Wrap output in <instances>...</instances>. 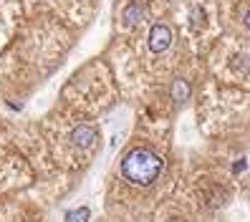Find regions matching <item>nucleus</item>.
Masks as SVG:
<instances>
[{"label":"nucleus","mask_w":250,"mask_h":222,"mask_svg":"<svg viewBox=\"0 0 250 222\" xmlns=\"http://www.w3.org/2000/svg\"><path fill=\"white\" fill-rule=\"evenodd\" d=\"M159 172H162V159L152 149H144V146L131 149L122 159V174L131 184H139V187L152 184L159 177Z\"/></svg>","instance_id":"f257e3e1"},{"label":"nucleus","mask_w":250,"mask_h":222,"mask_svg":"<svg viewBox=\"0 0 250 222\" xmlns=\"http://www.w3.org/2000/svg\"><path fill=\"white\" fill-rule=\"evenodd\" d=\"M169 46H172V31H169V25L157 23L152 31H149V51L152 53H165Z\"/></svg>","instance_id":"f03ea898"},{"label":"nucleus","mask_w":250,"mask_h":222,"mask_svg":"<svg viewBox=\"0 0 250 222\" xmlns=\"http://www.w3.org/2000/svg\"><path fill=\"white\" fill-rule=\"evenodd\" d=\"M96 139V129L89 126V124H79L76 129L71 131V144L79 146V149H89Z\"/></svg>","instance_id":"7ed1b4c3"},{"label":"nucleus","mask_w":250,"mask_h":222,"mask_svg":"<svg viewBox=\"0 0 250 222\" xmlns=\"http://www.w3.org/2000/svg\"><path fill=\"white\" fill-rule=\"evenodd\" d=\"M142 16H144L142 5H137V3H129V5L124 8V13H122V25H137V23L142 20Z\"/></svg>","instance_id":"20e7f679"},{"label":"nucleus","mask_w":250,"mask_h":222,"mask_svg":"<svg viewBox=\"0 0 250 222\" xmlns=\"http://www.w3.org/2000/svg\"><path fill=\"white\" fill-rule=\"evenodd\" d=\"M169 91H172V99H174V101L182 103L185 99H189V83H187V81H182V79H177V81L172 83Z\"/></svg>","instance_id":"39448f33"},{"label":"nucleus","mask_w":250,"mask_h":222,"mask_svg":"<svg viewBox=\"0 0 250 222\" xmlns=\"http://www.w3.org/2000/svg\"><path fill=\"white\" fill-rule=\"evenodd\" d=\"M86 220H89V207H79V210L66 215V222H86Z\"/></svg>","instance_id":"423d86ee"},{"label":"nucleus","mask_w":250,"mask_h":222,"mask_svg":"<svg viewBox=\"0 0 250 222\" xmlns=\"http://www.w3.org/2000/svg\"><path fill=\"white\" fill-rule=\"evenodd\" d=\"M243 23H245V28H250V10L245 13V18H243Z\"/></svg>","instance_id":"0eeeda50"},{"label":"nucleus","mask_w":250,"mask_h":222,"mask_svg":"<svg viewBox=\"0 0 250 222\" xmlns=\"http://www.w3.org/2000/svg\"><path fill=\"white\" fill-rule=\"evenodd\" d=\"M169 222H182V220H169Z\"/></svg>","instance_id":"6e6552de"}]
</instances>
